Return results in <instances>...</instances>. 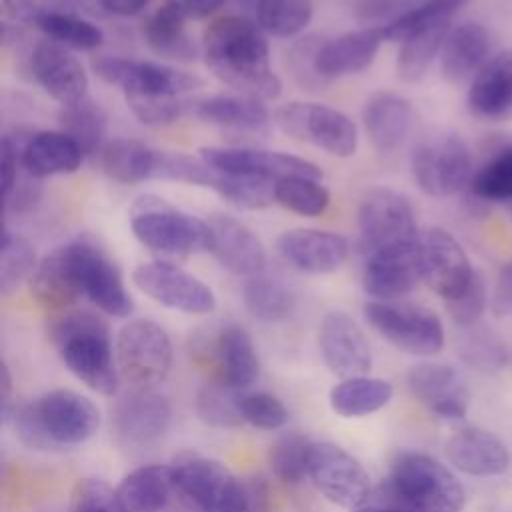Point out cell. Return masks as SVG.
<instances>
[{
    "instance_id": "277c9868",
    "label": "cell",
    "mask_w": 512,
    "mask_h": 512,
    "mask_svg": "<svg viewBox=\"0 0 512 512\" xmlns=\"http://www.w3.org/2000/svg\"><path fill=\"white\" fill-rule=\"evenodd\" d=\"M130 228L136 240L164 262H180L198 252H210L212 232L196 218L156 194H144L130 206Z\"/></svg>"
},
{
    "instance_id": "603a6c76",
    "label": "cell",
    "mask_w": 512,
    "mask_h": 512,
    "mask_svg": "<svg viewBox=\"0 0 512 512\" xmlns=\"http://www.w3.org/2000/svg\"><path fill=\"white\" fill-rule=\"evenodd\" d=\"M206 222L212 232L210 252L222 268L246 278L264 270V244L252 228L228 214H212Z\"/></svg>"
},
{
    "instance_id": "6f0895ef",
    "label": "cell",
    "mask_w": 512,
    "mask_h": 512,
    "mask_svg": "<svg viewBox=\"0 0 512 512\" xmlns=\"http://www.w3.org/2000/svg\"><path fill=\"white\" fill-rule=\"evenodd\" d=\"M40 198V186H38V178L28 176L24 182L16 180L12 190L8 192V196H4V206L6 210H14V212H26L30 210Z\"/></svg>"
},
{
    "instance_id": "7a4b0ae2",
    "label": "cell",
    "mask_w": 512,
    "mask_h": 512,
    "mask_svg": "<svg viewBox=\"0 0 512 512\" xmlns=\"http://www.w3.org/2000/svg\"><path fill=\"white\" fill-rule=\"evenodd\" d=\"M18 440L36 452H50L88 442L100 428V410L84 394L56 388L22 404L12 414Z\"/></svg>"
},
{
    "instance_id": "be15d7a7",
    "label": "cell",
    "mask_w": 512,
    "mask_h": 512,
    "mask_svg": "<svg viewBox=\"0 0 512 512\" xmlns=\"http://www.w3.org/2000/svg\"><path fill=\"white\" fill-rule=\"evenodd\" d=\"M248 486V512H270V496H268V486L266 482L256 476V478H246Z\"/></svg>"
},
{
    "instance_id": "11a10c76",
    "label": "cell",
    "mask_w": 512,
    "mask_h": 512,
    "mask_svg": "<svg viewBox=\"0 0 512 512\" xmlns=\"http://www.w3.org/2000/svg\"><path fill=\"white\" fill-rule=\"evenodd\" d=\"M484 306H486V290H484V282L478 274L474 276L472 284L468 286V290L464 294L446 302L448 314L460 326H472L482 316Z\"/></svg>"
},
{
    "instance_id": "f546056e",
    "label": "cell",
    "mask_w": 512,
    "mask_h": 512,
    "mask_svg": "<svg viewBox=\"0 0 512 512\" xmlns=\"http://www.w3.org/2000/svg\"><path fill=\"white\" fill-rule=\"evenodd\" d=\"M366 134L378 152L396 150L412 130L414 108L396 92L372 94L362 110Z\"/></svg>"
},
{
    "instance_id": "ffe728a7",
    "label": "cell",
    "mask_w": 512,
    "mask_h": 512,
    "mask_svg": "<svg viewBox=\"0 0 512 512\" xmlns=\"http://www.w3.org/2000/svg\"><path fill=\"white\" fill-rule=\"evenodd\" d=\"M276 250L292 268L306 274L336 272L350 254L344 236L316 228H292L278 236Z\"/></svg>"
},
{
    "instance_id": "4fadbf2b",
    "label": "cell",
    "mask_w": 512,
    "mask_h": 512,
    "mask_svg": "<svg viewBox=\"0 0 512 512\" xmlns=\"http://www.w3.org/2000/svg\"><path fill=\"white\" fill-rule=\"evenodd\" d=\"M82 294L102 312L126 318L134 310L132 296L124 286L120 266L92 238L80 236L70 242Z\"/></svg>"
},
{
    "instance_id": "60d3db41",
    "label": "cell",
    "mask_w": 512,
    "mask_h": 512,
    "mask_svg": "<svg viewBox=\"0 0 512 512\" xmlns=\"http://www.w3.org/2000/svg\"><path fill=\"white\" fill-rule=\"evenodd\" d=\"M448 32L450 22H442L400 42V50L396 56L398 78L404 82H418L428 72L434 58L442 52Z\"/></svg>"
},
{
    "instance_id": "6da1fadb",
    "label": "cell",
    "mask_w": 512,
    "mask_h": 512,
    "mask_svg": "<svg viewBox=\"0 0 512 512\" xmlns=\"http://www.w3.org/2000/svg\"><path fill=\"white\" fill-rule=\"evenodd\" d=\"M202 54L210 72L242 96L276 100L282 82L270 68L264 30L244 16L214 20L202 38Z\"/></svg>"
},
{
    "instance_id": "003e7915",
    "label": "cell",
    "mask_w": 512,
    "mask_h": 512,
    "mask_svg": "<svg viewBox=\"0 0 512 512\" xmlns=\"http://www.w3.org/2000/svg\"><path fill=\"white\" fill-rule=\"evenodd\" d=\"M102 8L118 16H134L146 8L148 0H98Z\"/></svg>"
},
{
    "instance_id": "9a60e30c",
    "label": "cell",
    "mask_w": 512,
    "mask_h": 512,
    "mask_svg": "<svg viewBox=\"0 0 512 512\" xmlns=\"http://www.w3.org/2000/svg\"><path fill=\"white\" fill-rule=\"evenodd\" d=\"M92 68L104 82L120 86L124 94L182 96L202 84L194 74L150 60L100 56L92 62Z\"/></svg>"
},
{
    "instance_id": "f1b7e54d",
    "label": "cell",
    "mask_w": 512,
    "mask_h": 512,
    "mask_svg": "<svg viewBox=\"0 0 512 512\" xmlns=\"http://www.w3.org/2000/svg\"><path fill=\"white\" fill-rule=\"evenodd\" d=\"M490 52V34L478 22H464L450 28L442 52L440 70L446 82L460 86L472 82L476 72L486 64Z\"/></svg>"
},
{
    "instance_id": "7bdbcfd3",
    "label": "cell",
    "mask_w": 512,
    "mask_h": 512,
    "mask_svg": "<svg viewBox=\"0 0 512 512\" xmlns=\"http://www.w3.org/2000/svg\"><path fill=\"white\" fill-rule=\"evenodd\" d=\"M466 0H422L402 16L380 26L386 42H404L410 36H416L428 28H434L442 22H450L456 10Z\"/></svg>"
},
{
    "instance_id": "03108f58",
    "label": "cell",
    "mask_w": 512,
    "mask_h": 512,
    "mask_svg": "<svg viewBox=\"0 0 512 512\" xmlns=\"http://www.w3.org/2000/svg\"><path fill=\"white\" fill-rule=\"evenodd\" d=\"M350 512H412V510L380 490L376 500H368L366 504H362Z\"/></svg>"
},
{
    "instance_id": "681fc988",
    "label": "cell",
    "mask_w": 512,
    "mask_h": 512,
    "mask_svg": "<svg viewBox=\"0 0 512 512\" xmlns=\"http://www.w3.org/2000/svg\"><path fill=\"white\" fill-rule=\"evenodd\" d=\"M36 268L34 246L16 234L4 230L0 246V288L2 292L14 290L22 280H26Z\"/></svg>"
},
{
    "instance_id": "ac0fdd59",
    "label": "cell",
    "mask_w": 512,
    "mask_h": 512,
    "mask_svg": "<svg viewBox=\"0 0 512 512\" xmlns=\"http://www.w3.org/2000/svg\"><path fill=\"white\" fill-rule=\"evenodd\" d=\"M420 280V240L414 244L384 248L366 256L362 286L374 300H400L410 294Z\"/></svg>"
},
{
    "instance_id": "c3c4849f",
    "label": "cell",
    "mask_w": 512,
    "mask_h": 512,
    "mask_svg": "<svg viewBox=\"0 0 512 512\" xmlns=\"http://www.w3.org/2000/svg\"><path fill=\"white\" fill-rule=\"evenodd\" d=\"M312 440L298 432L284 434L270 452V466L278 480L298 484L308 476V454Z\"/></svg>"
},
{
    "instance_id": "4dcf8cb0",
    "label": "cell",
    "mask_w": 512,
    "mask_h": 512,
    "mask_svg": "<svg viewBox=\"0 0 512 512\" xmlns=\"http://www.w3.org/2000/svg\"><path fill=\"white\" fill-rule=\"evenodd\" d=\"M212 360L218 380L246 390L258 380L260 360L250 334L240 324H224L212 344Z\"/></svg>"
},
{
    "instance_id": "5bb4252c",
    "label": "cell",
    "mask_w": 512,
    "mask_h": 512,
    "mask_svg": "<svg viewBox=\"0 0 512 512\" xmlns=\"http://www.w3.org/2000/svg\"><path fill=\"white\" fill-rule=\"evenodd\" d=\"M132 282L154 302L184 314H208L216 308L212 288L172 262L140 264L132 270Z\"/></svg>"
},
{
    "instance_id": "816d5d0a",
    "label": "cell",
    "mask_w": 512,
    "mask_h": 512,
    "mask_svg": "<svg viewBox=\"0 0 512 512\" xmlns=\"http://www.w3.org/2000/svg\"><path fill=\"white\" fill-rule=\"evenodd\" d=\"M242 420L260 430H278L288 422V410L270 392H240Z\"/></svg>"
},
{
    "instance_id": "74e56055",
    "label": "cell",
    "mask_w": 512,
    "mask_h": 512,
    "mask_svg": "<svg viewBox=\"0 0 512 512\" xmlns=\"http://www.w3.org/2000/svg\"><path fill=\"white\" fill-rule=\"evenodd\" d=\"M246 310L262 322H280L290 316L294 308L292 290L276 276L254 274L242 288Z\"/></svg>"
},
{
    "instance_id": "7c38bea8",
    "label": "cell",
    "mask_w": 512,
    "mask_h": 512,
    "mask_svg": "<svg viewBox=\"0 0 512 512\" xmlns=\"http://www.w3.org/2000/svg\"><path fill=\"white\" fill-rule=\"evenodd\" d=\"M308 478L332 504L354 510L370 500V478L364 466L332 442H312Z\"/></svg>"
},
{
    "instance_id": "8992f818",
    "label": "cell",
    "mask_w": 512,
    "mask_h": 512,
    "mask_svg": "<svg viewBox=\"0 0 512 512\" xmlns=\"http://www.w3.org/2000/svg\"><path fill=\"white\" fill-rule=\"evenodd\" d=\"M170 466L176 496L194 512H248L246 478H238L226 464L184 452Z\"/></svg>"
},
{
    "instance_id": "ba28073f",
    "label": "cell",
    "mask_w": 512,
    "mask_h": 512,
    "mask_svg": "<svg viewBox=\"0 0 512 512\" xmlns=\"http://www.w3.org/2000/svg\"><path fill=\"white\" fill-rule=\"evenodd\" d=\"M116 364L132 388H156L172 368V342L168 332L152 320H130L116 336Z\"/></svg>"
},
{
    "instance_id": "680465c9",
    "label": "cell",
    "mask_w": 512,
    "mask_h": 512,
    "mask_svg": "<svg viewBox=\"0 0 512 512\" xmlns=\"http://www.w3.org/2000/svg\"><path fill=\"white\" fill-rule=\"evenodd\" d=\"M20 154H22V146H18V142L12 140V136L6 134L2 138V162H0V168H2L0 170L2 172V198L8 196L14 182L18 180V166H22Z\"/></svg>"
},
{
    "instance_id": "44dd1931",
    "label": "cell",
    "mask_w": 512,
    "mask_h": 512,
    "mask_svg": "<svg viewBox=\"0 0 512 512\" xmlns=\"http://www.w3.org/2000/svg\"><path fill=\"white\" fill-rule=\"evenodd\" d=\"M34 80L62 106H70L88 96V74L80 60L52 40L38 42L30 54Z\"/></svg>"
},
{
    "instance_id": "3957f363",
    "label": "cell",
    "mask_w": 512,
    "mask_h": 512,
    "mask_svg": "<svg viewBox=\"0 0 512 512\" xmlns=\"http://www.w3.org/2000/svg\"><path fill=\"white\" fill-rule=\"evenodd\" d=\"M52 340L64 366L90 390L112 396L118 390L116 350L102 318L86 310L66 312L52 324Z\"/></svg>"
},
{
    "instance_id": "e0dca14e",
    "label": "cell",
    "mask_w": 512,
    "mask_h": 512,
    "mask_svg": "<svg viewBox=\"0 0 512 512\" xmlns=\"http://www.w3.org/2000/svg\"><path fill=\"white\" fill-rule=\"evenodd\" d=\"M318 348L328 370L340 380L366 376L372 352L366 334L346 312H328L318 328Z\"/></svg>"
},
{
    "instance_id": "ab89813d",
    "label": "cell",
    "mask_w": 512,
    "mask_h": 512,
    "mask_svg": "<svg viewBox=\"0 0 512 512\" xmlns=\"http://www.w3.org/2000/svg\"><path fill=\"white\" fill-rule=\"evenodd\" d=\"M58 118L62 132L80 146L84 156H94L104 150L102 140L106 134V112L96 100L86 96L76 104L62 106Z\"/></svg>"
},
{
    "instance_id": "2e32d148",
    "label": "cell",
    "mask_w": 512,
    "mask_h": 512,
    "mask_svg": "<svg viewBox=\"0 0 512 512\" xmlns=\"http://www.w3.org/2000/svg\"><path fill=\"white\" fill-rule=\"evenodd\" d=\"M420 270L426 286L446 302L464 294L476 276L460 242L436 226L420 234Z\"/></svg>"
},
{
    "instance_id": "cb8c5ba5",
    "label": "cell",
    "mask_w": 512,
    "mask_h": 512,
    "mask_svg": "<svg viewBox=\"0 0 512 512\" xmlns=\"http://www.w3.org/2000/svg\"><path fill=\"white\" fill-rule=\"evenodd\" d=\"M170 404L154 388H132L114 406L116 432L138 446L154 444L170 426Z\"/></svg>"
},
{
    "instance_id": "d4e9b609",
    "label": "cell",
    "mask_w": 512,
    "mask_h": 512,
    "mask_svg": "<svg viewBox=\"0 0 512 512\" xmlns=\"http://www.w3.org/2000/svg\"><path fill=\"white\" fill-rule=\"evenodd\" d=\"M468 108L484 120H508L512 116V48L486 60L468 88Z\"/></svg>"
},
{
    "instance_id": "8d00e7d4",
    "label": "cell",
    "mask_w": 512,
    "mask_h": 512,
    "mask_svg": "<svg viewBox=\"0 0 512 512\" xmlns=\"http://www.w3.org/2000/svg\"><path fill=\"white\" fill-rule=\"evenodd\" d=\"M186 16L166 2L156 12L148 16L144 22V38L146 44L164 58L174 60H192L198 52L196 44L192 42V36L186 32Z\"/></svg>"
},
{
    "instance_id": "52a82bcc",
    "label": "cell",
    "mask_w": 512,
    "mask_h": 512,
    "mask_svg": "<svg viewBox=\"0 0 512 512\" xmlns=\"http://www.w3.org/2000/svg\"><path fill=\"white\" fill-rule=\"evenodd\" d=\"M368 324L392 346L414 356H432L444 346V326L436 312L412 302L372 300L364 306Z\"/></svg>"
},
{
    "instance_id": "ee69618b",
    "label": "cell",
    "mask_w": 512,
    "mask_h": 512,
    "mask_svg": "<svg viewBox=\"0 0 512 512\" xmlns=\"http://www.w3.org/2000/svg\"><path fill=\"white\" fill-rule=\"evenodd\" d=\"M312 0H258V26L276 38H292L300 34L312 20Z\"/></svg>"
},
{
    "instance_id": "836d02e7",
    "label": "cell",
    "mask_w": 512,
    "mask_h": 512,
    "mask_svg": "<svg viewBox=\"0 0 512 512\" xmlns=\"http://www.w3.org/2000/svg\"><path fill=\"white\" fill-rule=\"evenodd\" d=\"M114 490L128 512H160L176 494L172 466H140L128 472Z\"/></svg>"
},
{
    "instance_id": "f35d334b",
    "label": "cell",
    "mask_w": 512,
    "mask_h": 512,
    "mask_svg": "<svg viewBox=\"0 0 512 512\" xmlns=\"http://www.w3.org/2000/svg\"><path fill=\"white\" fill-rule=\"evenodd\" d=\"M276 182L278 180L258 174L214 170L210 188L232 206L244 210H262L276 202Z\"/></svg>"
},
{
    "instance_id": "d590c367",
    "label": "cell",
    "mask_w": 512,
    "mask_h": 512,
    "mask_svg": "<svg viewBox=\"0 0 512 512\" xmlns=\"http://www.w3.org/2000/svg\"><path fill=\"white\" fill-rule=\"evenodd\" d=\"M394 396L388 380L374 376H354L340 380L330 390V408L342 418H362L384 408Z\"/></svg>"
},
{
    "instance_id": "484cf974",
    "label": "cell",
    "mask_w": 512,
    "mask_h": 512,
    "mask_svg": "<svg viewBox=\"0 0 512 512\" xmlns=\"http://www.w3.org/2000/svg\"><path fill=\"white\" fill-rule=\"evenodd\" d=\"M30 294L48 310H64L80 296V280L70 242L46 254L30 276Z\"/></svg>"
},
{
    "instance_id": "f6af8a7d",
    "label": "cell",
    "mask_w": 512,
    "mask_h": 512,
    "mask_svg": "<svg viewBox=\"0 0 512 512\" xmlns=\"http://www.w3.org/2000/svg\"><path fill=\"white\" fill-rule=\"evenodd\" d=\"M240 392L220 380L204 384L196 394V414L198 418L214 428H236L240 426Z\"/></svg>"
},
{
    "instance_id": "7402d4cb",
    "label": "cell",
    "mask_w": 512,
    "mask_h": 512,
    "mask_svg": "<svg viewBox=\"0 0 512 512\" xmlns=\"http://www.w3.org/2000/svg\"><path fill=\"white\" fill-rule=\"evenodd\" d=\"M408 386L436 418L456 422L466 416L470 392L464 378L452 366L436 362L416 364L408 372Z\"/></svg>"
},
{
    "instance_id": "e7e4bbea",
    "label": "cell",
    "mask_w": 512,
    "mask_h": 512,
    "mask_svg": "<svg viewBox=\"0 0 512 512\" xmlns=\"http://www.w3.org/2000/svg\"><path fill=\"white\" fill-rule=\"evenodd\" d=\"M172 6H176L188 20H200L212 14L222 0H168Z\"/></svg>"
},
{
    "instance_id": "f907efd6",
    "label": "cell",
    "mask_w": 512,
    "mask_h": 512,
    "mask_svg": "<svg viewBox=\"0 0 512 512\" xmlns=\"http://www.w3.org/2000/svg\"><path fill=\"white\" fill-rule=\"evenodd\" d=\"M130 112L146 126H166L178 120L188 106L182 96L168 94H124Z\"/></svg>"
},
{
    "instance_id": "9f6ffc18",
    "label": "cell",
    "mask_w": 512,
    "mask_h": 512,
    "mask_svg": "<svg viewBox=\"0 0 512 512\" xmlns=\"http://www.w3.org/2000/svg\"><path fill=\"white\" fill-rule=\"evenodd\" d=\"M322 44L314 38H302L290 52V66L294 70V76L298 78L300 84L310 86V88H320L326 84V80L316 72V52Z\"/></svg>"
},
{
    "instance_id": "d6986e66",
    "label": "cell",
    "mask_w": 512,
    "mask_h": 512,
    "mask_svg": "<svg viewBox=\"0 0 512 512\" xmlns=\"http://www.w3.org/2000/svg\"><path fill=\"white\" fill-rule=\"evenodd\" d=\"M200 158L218 172L258 174L272 180L288 176L322 178V170L314 162L286 152H268L258 148H200Z\"/></svg>"
},
{
    "instance_id": "5b68a950",
    "label": "cell",
    "mask_w": 512,
    "mask_h": 512,
    "mask_svg": "<svg viewBox=\"0 0 512 512\" xmlns=\"http://www.w3.org/2000/svg\"><path fill=\"white\" fill-rule=\"evenodd\" d=\"M380 490L412 512H460L466 500L452 470L422 452L398 454Z\"/></svg>"
},
{
    "instance_id": "83f0119b",
    "label": "cell",
    "mask_w": 512,
    "mask_h": 512,
    "mask_svg": "<svg viewBox=\"0 0 512 512\" xmlns=\"http://www.w3.org/2000/svg\"><path fill=\"white\" fill-rule=\"evenodd\" d=\"M446 456L452 466L472 476H494L508 468V448L488 430L466 426L446 442Z\"/></svg>"
},
{
    "instance_id": "94428289",
    "label": "cell",
    "mask_w": 512,
    "mask_h": 512,
    "mask_svg": "<svg viewBox=\"0 0 512 512\" xmlns=\"http://www.w3.org/2000/svg\"><path fill=\"white\" fill-rule=\"evenodd\" d=\"M44 10L34 0H2L4 20L12 24H34Z\"/></svg>"
},
{
    "instance_id": "d6a6232c",
    "label": "cell",
    "mask_w": 512,
    "mask_h": 512,
    "mask_svg": "<svg viewBox=\"0 0 512 512\" xmlns=\"http://www.w3.org/2000/svg\"><path fill=\"white\" fill-rule=\"evenodd\" d=\"M190 112L214 126L236 130V132H250L260 134L270 128V114L268 108L254 98L248 96H208L190 104Z\"/></svg>"
},
{
    "instance_id": "91938a15",
    "label": "cell",
    "mask_w": 512,
    "mask_h": 512,
    "mask_svg": "<svg viewBox=\"0 0 512 512\" xmlns=\"http://www.w3.org/2000/svg\"><path fill=\"white\" fill-rule=\"evenodd\" d=\"M490 308L496 316L512 314V260L502 264L492 292Z\"/></svg>"
},
{
    "instance_id": "7dc6e473",
    "label": "cell",
    "mask_w": 512,
    "mask_h": 512,
    "mask_svg": "<svg viewBox=\"0 0 512 512\" xmlns=\"http://www.w3.org/2000/svg\"><path fill=\"white\" fill-rule=\"evenodd\" d=\"M276 202L300 216H320L330 204V192L320 180L288 176L276 182Z\"/></svg>"
},
{
    "instance_id": "6125c7cd",
    "label": "cell",
    "mask_w": 512,
    "mask_h": 512,
    "mask_svg": "<svg viewBox=\"0 0 512 512\" xmlns=\"http://www.w3.org/2000/svg\"><path fill=\"white\" fill-rule=\"evenodd\" d=\"M414 6H416L414 0H364V4L360 6V14L366 20L382 18V16H390V14H394V18H398L404 12L402 8H406V12H408Z\"/></svg>"
},
{
    "instance_id": "e575fe53",
    "label": "cell",
    "mask_w": 512,
    "mask_h": 512,
    "mask_svg": "<svg viewBox=\"0 0 512 512\" xmlns=\"http://www.w3.org/2000/svg\"><path fill=\"white\" fill-rule=\"evenodd\" d=\"M160 150L132 138H116L104 144L100 164L104 174L118 184H138L156 180Z\"/></svg>"
},
{
    "instance_id": "bcb514c9",
    "label": "cell",
    "mask_w": 512,
    "mask_h": 512,
    "mask_svg": "<svg viewBox=\"0 0 512 512\" xmlns=\"http://www.w3.org/2000/svg\"><path fill=\"white\" fill-rule=\"evenodd\" d=\"M470 190L488 202L512 200V144L500 148L472 174Z\"/></svg>"
},
{
    "instance_id": "b9f144b4",
    "label": "cell",
    "mask_w": 512,
    "mask_h": 512,
    "mask_svg": "<svg viewBox=\"0 0 512 512\" xmlns=\"http://www.w3.org/2000/svg\"><path fill=\"white\" fill-rule=\"evenodd\" d=\"M36 28L52 42L84 52L96 50L104 40V34L96 24L70 12L44 10L36 20Z\"/></svg>"
},
{
    "instance_id": "4316f807",
    "label": "cell",
    "mask_w": 512,
    "mask_h": 512,
    "mask_svg": "<svg viewBox=\"0 0 512 512\" xmlns=\"http://www.w3.org/2000/svg\"><path fill=\"white\" fill-rule=\"evenodd\" d=\"M384 42L380 26L346 32L330 42H324L316 52V72L326 80L350 76L366 70Z\"/></svg>"
},
{
    "instance_id": "9c48e42d",
    "label": "cell",
    "mask_w": 512,
    "mask_h": 512,
    "mask_svg": "<svg viewBox=\"0 0 512 512\" xmlns=\"http://www.w3.org/2000/svg\"><path fill=\"white\" fill-rule=\"evenodd\" d=\"M418 240L414 208L402 192L378 186L364 194L358 208V248L364 256Z\"/></svg>"
},
{
    "instance_id": "1f68e13d",
    "label": "cell",
    "mask_w": 512,
    "mask_h": 512,
    "mask_svg": "<svg viewBox=\"0 0 512 512\" xmlns=\"http://www.w3.org/2000/svg\"><path fill=\"white\" fill-rule=\"evenodd\" d=\"M84 154L80 146L62 130H44L30 136L20 154L22 168L32 178L72 174L80 168Z\"/></svg>"
},
{
    "instance_id": "f5cc1de1",
    "label": "cell",
    "mask_w": 512,
    "mask_h": 512,
    "mask_svg": "<svg viewBox=\"0 0 512 512\" xmlns=\"http://www.w3.org/2000/svg\"><path fill=\"white\" fill-rule=\"evenodd\" d=\"M214 170L200 158H192L182 152H166L160 150L156 180H172L194 186H208L212 182Z\"/></svg>"
},
{
    "instance_id": "8fae6325",
    "label": "cell",
    "mask_w": 512,
    "mask_h": 512,
    "mask_svg": "<svg viewBox=\"0 0 512 512\" xmlns=\"http://www.w3.org/2000/svg\"><path fill=\"white\" fill-rule=\"evenodd\" d=\"M416 184L436 198L460 192L472 180V160L458 134H436L420 140L410 156Z\"/></svg>"
},
{
    "instance_id": "db71d44e",
    "label": "cell",
    "mask_w": 512,
    "mask_h": 512,
    "mask_svg": "<svg viewBox=\"0 0 512 512\" xmlns=\"http://www.w3.org/2000/svg\"><path fill=\"white\" fill-rule=\"evenodd\" d=\"M70 512H128L106 482L96 478L80 480L70 496Z\"/></svg>"
},
{
    "instance_id": "30bf717a",
    "label": "cell",
    "mask_w": 512,
    "mask_h": 512,
    "mask_svg": "<svg viewBox=\"0 0 512 512\" xmlns=\"http://www.w3.org/2000/svg\"><path fill=\"white\" fill-rule=\"evenodd\" d=\"M274 124L298 142L348 158L358 148V128L350 116L316 102H290L274 112Z\"/></svg>"
}]
</instances>
